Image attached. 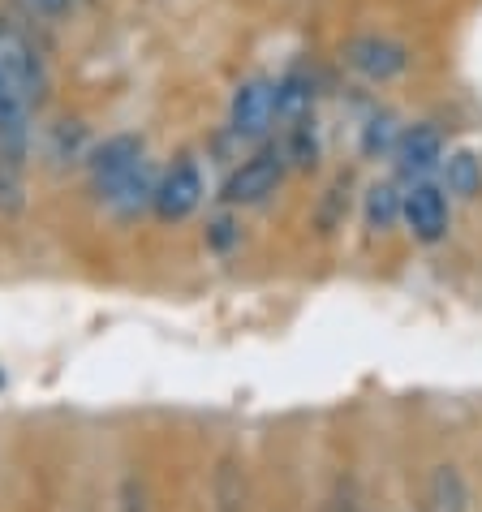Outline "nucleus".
Instances as JSON below:
<instances>
[{"label": "nucleus", "mask_w": 482, "mask_h": 512, "mask_svg": "<svg viewBox=\"0 0 482 512\" xmlns=\"http://www.w3.org/2000/svg\"><path fill=\"white\" fill-rule=\"evenodd\" d=\"M448 155V142L444 130L435 121H418V125H405L401 138L392 147V164L405 181H422V177H435L439 164Z\"/></svg>", "instance_id": "obj_8"}, {"label": "nucleus", "mask_w": 482, "mask_h": 512, "mask_svg": "<svg viewBox=\"0 0 482 512\" xmlns=\"http://www.w3.org/2000/svg\"><path fill=\"white\" fill-rule=\"evenodd\" d=\"M280 147H285V155H289V168H315L319 164V125H315V117L293 121Z\"/></svg>", "instance_id": "obj_16"}, {"label": "nucleus", "mask_w": 482, "mask_h": 512, "mask_svg": "<svg viewBox=\"0 0 482 512\" xmlns=\"http://www.w3.org/2000/svg\"><path fill=\"white\" fill-rule=\"evenodd\" d=\"M35 108H39V61L13 26H0V164L31 168Z\"/></svg>", "instance_id": "obj_1"}, {"label": "nucleus", "mask_w": 482, "mask_h": 512, "mask_svg": "<svg viewBox=\"0 0 482 512\" xmlns=\"http://www.w3.org/2000/svg\"><path fill=\"white\" fill-rule=\"evenodd\" d=\"M207 237H211V246H216V250H229L233 241H237L233 216H220V220H216V224H211V229H207Z\"/></svg>", "instance_id": "obj_19"}, {"label": "nucleus", "mask_w": 482, "mask_h": 512, "mask_svg": "<svg viewBox=\"0 0 482 512\" xmlns=\"http://www.w3.org/2000/svg\"><path fill=\"white\" fill-rule=\"evenodd\" d=\"M340 65H345L349 74H358L362 82H371V87H388V82L409 74L414 52L392 35L362 31V35H349L345 44H340Z\"/></svg>", "instance_id": "obj_3"}, {"label": "nucleus", "mask_w": 482, "mask_h": 512, "mask_svg": "<svg viewBox=\"0 0 482 512\" xmlns=\"http://www.w3.org/2000/svg\"><path fill=\"white\" fill-rule=\"evenodd\" d=\"M207 198V181L203 173H198L194 160H177L168 164L160 181H155V203H151V216L160 224H181L190 220L198 207H203Z\"/></svg>", "instance_id": "obj_7"}, {"label": "nucleus", "mask_w": 482, "mask_h": 512, "mask_svg": "<svg viewBox=\"0 0 482 512\" xmlns=\"http://www.w3.org/2000/svg\"><path fill=\"white\" fill-rule=\"evenodd\" d=\"M362 220L371 233H392L401 224V190L392 181H375L362 194Z\"/></svg>", "instance_id": "obj_14"}, {"label": "nucleus", "mask_w": 482, "mask_h": 512, "mask_svg": "<svg viewBox=\"0 0 482 512\" xmlns=\"http://www.w3.org/2000/svg\"><path fill=\"white\" fill-rule=\"evenodd\" d=\"M143 160H147V142L138 134H108L104 142H91L87 160H82V173H87L91 194L104 203Z\"/></svg>", "instance_id": "obj_4"}, {"label": "nucleus", "mask_w": 482, "mask_h": 512, "mask_svg": "<svg viewBox=\"0 0 482 512\" xmlns=\"http://www.w3.org/2000/svg\"><path fill=\"white\" fill-rule=\"evenodd\" d=\"M439 186L452 198H478L482 194V160L474 151H448L444 164H439Z\"/></svg>", "instance_id": "obj_11"}, {"label": "nucleus", "mask_w": 482, "mask_h": 512, "mask_svg": "<svg viewBox=\"0 0 482 512\" xmlns=\"http://www.w3.org/2000/svg\"><path fill=\"white\" fill-rule=\"evenodd\" d=\"M285 177H289V155L280 142H259L246 160H241L229 177H224V186H220V203L224 207H259L267 203L280 186H285Z\"/></svg>", "instance_id": "obj_2"}, {"label": "nucleus", "mask_w": 482, "mask_h": 512, "mask_svg": "<svg viewBox=\"0 0 482 512\" xmlns=\"http://www.w3.org/2000/svg\"><path fill=\"white\" fill-rule=\"evenodd\" d=\"M276 125V82L254 74L241 78L229 99V134L241 142H263Z\"/></svg>", "instance_id": "obj_6"}, {"label": "nucleus", "mask_w": 482, "mask_h": 512, "mask_svg": "<svg viewBox=\"0 0 482 512\" xmlns=\"http://www.w3.org/2000/svg\"><path fill=\"white\" fill-rule=\"evenodd\" d=\"M155 181H160V168H155L151 160H143L130 177L121 181L117 190L104 198L108 216H112V220H121V224H134L138 216H147L151 203H155Z\"/></svg>", "instance_id": "obj_9"}, {"label": "nucleus", "mask_w": 482, "mask_h": 512, "mask_svg": "<svg viewBox=\"0 0 482 512\" xmlns=\"http://www.w3.org/2000/svg\"><path fill=\"white\" fill-rule=\"evenodd\" d=\"M401 224L409 229V237L422 241V246H435V241H444L448 229H452L448 190L439 186L435 177L409 181L405 194H401Z\"/></svg>", "instance_id": "obj_5"}, {"label": "nucleus", "mask_w": 482, "mask_h": 512, "mask_svg": "<svg viewBox=\"0 0 482 512\" xmlns=\"http://www.w3.org/2000/svg\"><path fill=\"white\" fill-rule=\"evenodd\" d=\"M427 512H470V487L457 465H435L427 482Z\"/></svg>", "instance_id": "obj_12"}, {"label": "nucleus", "mask_w": 482, "mask_h": 512, "mask_svg": "<svg viewBox=\"0 0 482 512\" xmlns=\"http://www.w3.org/2000/svg\"><path fill=\"white\" fill-rule=\"evenodd\" d=\"M87 151H91V134H87V125L82 121H56L52 130H48V164L52 168H65V164H82L87 160Z\"/></svg>", "instance_id": "obj_13"}, {"label": "nucleus", "mask_w": 482, "mask_h": 512, "mask_svg": "<svg viewBox=\"0 0 482 512\" xmlns=\"http://www.w3.org/2000/svg\"><path fill=\"white\" fill-rule=\"evenodd\" d=\"M26 173L31 168L0 164V216H18L26 207Z\"/></svg>", "instance_id": "obj_17"}, {"label": "nucleus", "mask_w": 482, "mask_h": 512, "mask_svg": "<svg viewBox=\"0 0 482 512\" xmlns=\"http://www.w3.org/2000/svg\"><path fill=\"white\" fill-rule=\"evenodd\" d=\"M78 0H26V9L39 13V18H48V22H65L69 13H74Z\"/></svg>", "instance_id": "obj_18"}, {"label": "nucleus", "mask_w": 482, "mask_h": 512, "mask_svg": "<svg viewBox=\"0 0 482 512\" xmlns=\"http://www.w3.org/2000/svg\"><path fill=\"white\" fill-rule=\"evenodd\" d=\"M302 117H315V78L293 69V74L276 78V121H302Z\"/></svg>", "instance_id": "obj_10"}, {"label": "nucleus", "mask_w": 482, "mask_h": 512, "mask_svg": "<svg viewBox=\"0 0 482 512\" xmlns=\"http://www.w3.org/2000/svg\"><path fill=\"white\" fill-rule=\"evenodd\" d=\"M401 130H405V125L396 121L388 108H375L371 117H366L362 134H358V147H362V155H366V160H379V155H392V147H396V138H401Z\"/></svg>", "instance_id": "obj_15"}]
</instances>
